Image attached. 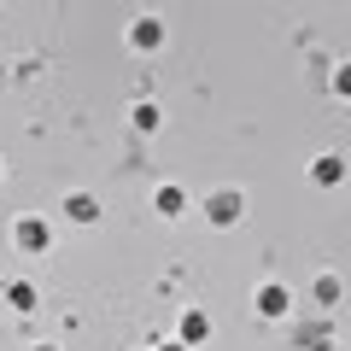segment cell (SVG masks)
Returning a JSON list of instances; mask_svg holds the SVG:
<instances>
[{
  "instance_id": "16",
  "label": "cell",
  "mask_w": 351,
  "mask_h": 351,
  "mask_svg": "<svg viewBox=\"0 0 351 351\" xmlns=\"http://www.w3.org/2000/svg\"><path fill=\"white\" fill-rule=\"evenodd\" d=\"M0 182H6V164H0Z\"/></svg>"
},
{
  "instance_id": "4",
  "label": "cell",
  "mask_w": 351,
  "mask_h": 351,
  "mask_svg": "<svg viewBox=\"0 0 351 351\" xmlns=\"http://www.w3.org/2000/svg\"><path fill=\"white\" fill-rule=\"evenodd\" d=\"M123 41H129V53H158L164 47V18L158 12H135L129 29H123Z\"/></svg>"
},
{
  "instance_id": "11",
  "label": "cell",
  "mask_w": 351,
  "mask_h": 351,
  "mask_svg": "<svg viewBox=\"0 0 351 351\" xmlns=\"http://www.w3.org/2000/svg\"><path fill=\"white\" fill-rule=\"evenodd\" d=\"M311 299H316V304H322V311H334V304H339V299H346V281H339V276H334V269H322V276H316V281H311Z\"/></svg>"
},
{
  "instance_id": "2",
  "label": "cell",
  "mask_w": 351,
  "mask_h": 351,
  "mask_svg": "<svg viewBox=\"0 0 351 351\" xmlns=\"http://www.w3.org/2000/svg\"><path fill=\"white\" fill-rule=\"evenodd\" d=\"M12 246H18V252H29V258H41V252L53 246V223H47L41 211L12 217Z\"/></svg>"
},
{
  "instance_id": "5",
  "label": "cell",
  "mask_w": 351,
  "mask_h": 351,
  "mask_svg": "<svg viewBox=\"0 0 351 351\" xmlns=\"http://www.w3.org/2000/svg\"><path fill=\"white\" fill-rule=\"evenodd\" d=\"M304 176H311V188H346L351 164H346V152H316Z\"/></svg>"
},
{
  "instance_id": "15",
  "label": "cell",
  "mask_w": 351,
  "mask_h": 351,
  "mask_svg": "<svg viewBox=\"0 0 351 351\" xmlns=\"http://www.w3.org/2000/svg\"><path fill=\"white\" fill-rule=\"evenodd\" d=\"M29 351H64V346H59V339H36V346H29Z\"/></svg>"
},
{
  "instance_id": "14",
  "label": "cell",
  "mask_w": 351,
  "mask_h": 351,
  "mask_svg": "<svg viewBox=\"0 0 351 351\" xmlns=\"http://www.w3.org/2000/svg\"><path fill=\"white\" fill-rule=\"evenodd\" d=\"M147 351H188V346H182V339H152Z\"/></svg>"
},
{
  "instance_id": "7",
  "label": "cell",
  "mask_w": 351,
  "mask_h": 351,
  "mask_svg": "<svg viewBox=\"0 0 351 351\" xmlns=\"http://www.w3.org/2000/svg\"><path fill=\"white\" fill-rule=\"evenodd\" d=\"M188 188H182V182H158V188H152V211L164 217V223H176V217H188Z\"/></svg>"
},
{
  "instance_id": "10",
  "label": "cell",
  "mask_w": 351,
  "mask_h": 351,
  "mask_svg": "<svg viewBox=\"0 0 351 351\" xmlns=\"http://www.w3.org/2000/svg\"><path fill=\"white\" fill-rule=\"evenodd\" d=\"M36 304H41V293H36V281H6V311H18V316H36Z\"/></svg>"
},
{
  "instance_id": "3",
  "label": "cell",
  "mask_w": 351,
  "mask_h": 351,
  "mask_svg": "<svg viewBox=\"0 0 351 351\" xmlns=\"http://www.w3.org/2000/svg\"><path fill=\"white\" fill-rule=\"evenodd\" d=\"M252 311H258L263 322H287V316H293V287H287V281H258Z\"/></svg>"
},
{
  "instance_id": "13",
  "label": "cell",
  "mask_w": 351,
  "mask_h": 351,
  "mask_svg": "<svg viewBox=\"0 0 351 351\" xmlns=\"http://www.w3.org/2000/svg\"><path fill=\"white\" fill-rule=\"evenodd\" d=\"M328 88H334L339 100H346V106H351V59H339V64H334V71H328Z\"/></svg>"
},
{
  "instance_id": "12",
  "label": "cell",
  "mask_w": 351,
  "mask_h": 351,
  "mask_svg": "<svg viewBox=\"0 0 351 351\" xmlns=\"http://www.w3.org/2000/svg\"><path fill=\"white\" fill-rule=\"evenodd\" d=\"M293 339H299L304 351H334V328H328V322H304Z\"/></svg>"
},
{
  "instance_id": "6",
  "label": "cell",
  "mask_w": 351,
  "mask_h": 351,
  "mask_svg": "<svg viewBox=\"0 0 351 351\" xmlns=\"http://www.w3.org/2000/svg\"><path fill=\"white\" fill-rule=\"evenodd\" d=\"M106 217V205H100V193H88V188H76V193H64V223H76V228H94Z\"/></svg>"
},
{
  "instance_id": "8",
  "label": "cell",
  "mask_w": 351,
  "mask_h": 351,
  "mask_svg": "<svg viewBox=\"0 0 351 351\" xmlns=\"http://www.w3.org/2000/svg\"><path fill=\"white\" fill-rule=\"evenodd\" d=\"M176 339H182V346H205V339H211V311H199V304H193V311H182V322H176Z\"/></svg>"
},
{
  "instance_id": "9",
  "label": "cell",
  "mask_w": 351,
  "mask_h": 351,
  "mask_svg": "<svg viewBox=\"0 0 351 351\" xmlns=\"http://www.w3.org/2000/svg\"><path fill=\"white\" fill-rule=\"evenodd\" d=\"M129 129H135V135H158L164 129V106L158 100H135L129 106Z\"/></svg>"
},
{
  "instance_id": "1",
  "label": "cell",
  "mask_w": 351,
  "mask_h": 351,
  "mask_svg": "<svg viewBox=\"0 0 351 351\" xmlns=\"http://www.w3.org/2000/svg\"><path fill=\"white\" fill-rule=\"evenodd\" d=\"M199 217L211 228H234V223H246V188H211L199 199Z\"/></svg>"
}]
</instances>
